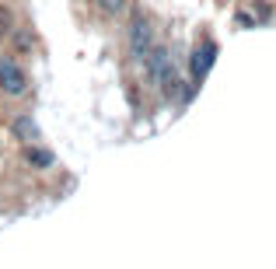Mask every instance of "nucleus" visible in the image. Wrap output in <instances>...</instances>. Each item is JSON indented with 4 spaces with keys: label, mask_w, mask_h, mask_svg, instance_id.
Wrapping results in <instances>:
<instances>
[{
    "label": "nucleus",
    "mask_w": 276,
    "mask_h": 269,
    "mask_svg": "<svg viewBox=\"0 0 276 269\" xmlns=\"http://www.w3.org/2000/svg\"><path fill=\"white\" fill-rule=\"evenodd\" d=\"M18 28V21H14V11L7 7V4H0V42L4 38H11V32Z\"/></svg>",
    "instance_id": "nucleus-6"
},
{
    "label": "nucleus",
    "mask_w": 276,
    "mask_h": 269,
    "mask_svg": "<svg viewBox=\"0 0 276 269\" xmlns=\"http://www.w3.org/2000/svg\"><path fill=\"white\" fill-rule=\"evenodd\" d=\"M95 4H98V11L105 14V18H116V14L126 11V4H130V0H95Z\"/></svg>",
    "instance_id": "nucleus-8"
},
{
    "label": "nucleus",
    "mask_w": 276,
    "mask_h": 269,
    "mask_svg": "<svg viewBox=\"0 0 276 269\" xmlns=\"http://www.w3.org/2000/svg\"><path fill=\"white\" fill-rule=\"evenodd\" d=\"M214 59H217V46L214 42H199L196 49H193V56H189V74H193V80H203V77L210 74Z\"/></svg>",
    "instance_id": "nucleus-3"
},
{
    "label": "nucleus",
    "mask_w": 276,
    "mask_h": 269,
    "mask_svg": "<svg viewBox=\"0 0 276 269\" xmlns=\"http://www.w3.org/2000/svg\"><path fill=\"white\" fill-rule=\"evenodd\" d=\"M126 42H130V56L137 59V63H143V56L154 49V28H151V21L143 18V14H133L130 18V35H126Z\"/></svg>",
    "instance_id": "nucleus-2"
},
{
    "label": "nucleus",
    "mask_w": 276,
    "mask_h": 269,
    "mask_svg": "<svg viewBox=\"0 0 276 269\" xmlns=\"http://www.w3.org/2000/svg\"><path fill=\"white\" fill-rule=\"evenodd\" d=\"M21 157H25V164H32V168H49V164L56 161V157L46 151V147H39V143H35V147H32V143H25Z\"/></svg>",
    "instance_id": "nucleus-4"
},
{
    "label": "nucleus",
    "mask_w": 276,
    "mask_h": 269,
    "mask_svg": "<svg viewBox=\"0 0 276 269\" xmlns=\"http://www.w3.org/2000/svg\"><path fill=\"white\" fill-rule=\"evenodd\" d=\"M11 42H14V49H18V53H32L35 35H32V32H25V28H14V32H11Z\"/></svg>",
    "instance_id": "nucleus-7"
},
{
    "label": "nucleus",
    "mask_w": 276,
    "mask_h": 269,
    "mask_svg": "<svg viewBox=\"0 0 276 269\" xmlns=\"http://www.w3.org/2000/svg\"><path fill=\"white\" fill-rule=\"evenodd\" d=\"M238 25H259V21H262V18H256V14H238Z\"/></svg>",
    "instance_id": "nucleus-9"
},
{
    "label": "nucleus",
    "mask_w": 276,
    "mask_h": 269,
    "mask_svg": "<svg viewBox=\"0 0 276 269\" xmlns=\"http://www.w3.org/2000/svg\"><path fill=\"white\" fill-rule=\"evenodd\" d=\"M0 91L11 98H28V74L18 59L0 56Z\"/></svg>",
    "instance_id": "nucleus-1"
},
{
    "label": "nucleus",
    "mask_w": 276,
    "mask_h": 269,
    "mask_svg": "<svg viewBox=\"0 0 276 269\" xmlns=\"http://www.w3.org/2000/svg\"><path fill=\"white\" fill-rule=\"evenodd\" d=\"M14 133H18L25 143H32V140H39V126H35L28 115H21V119H14Z\"/></svg>",
    "instance_id": "nucleus-5"
}]
</instances>
